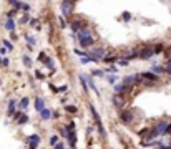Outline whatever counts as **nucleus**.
I'll list each match as a JSON object with an SVG mask.
<instances>
[{"label":"nucleus","mask_w":171,"mask_h":149,"mask_svg":"<svg viewBox=\"0 0 171 149\" xmlns=\"http://www.w3.org/2000/svg\"><path fill=\"white\" fill-rule=\"evenodd\" d=\"M91 75H93V76H103V71H101V70H93Z\"/></svg>","instance_id":"cd10ccee"},{"label":"nucleus","mask_w":171,"mask_h":149,"mask_svg":"<svg viewBox=\"0 0 171 149\" xmlns=\"http://www.w3.org/2000/svg\"><path fill=\"white\" fill-rule=\"evenodd\" d=\"M138 81V76H126L123 79V85H128V86H131V83H136Z\"/></svg>","instance_id":"f8f14e48"},{"label":"nucleus","mask_w":171,"mask_h":149,"mask_svg":"<svg viewBox=\"0 0 171 149\" xmlns=\"http://www.w3.org/2000/svg\"><path fill=\"white\" fill-rule=\"evenodd\" d=\"M67 111L68 113H76V108L75 106H67Z\"/></svg>","instance_id":"7c9ffc66"},{"label":"nucleus","mask_w":171,"mask_h":149,"mask_svg":"<svg viewBox=\"0 0 171 149\" xmlns=\"http://www.w3.org/2000/svg\"><path fill=\"white\" fill-rule=\"evenodd\" d=\"M105 61H106V63H113V61H115V60H116V58H115V56H113V55H106V56H105Z\"/></svg>","instance_id":"5701e85b"},{"label":"nucleus","mask_w":171,"mask_h":149,"mask_svg":"<svg viewBox=\"0 0 171 149\" xmlns=\"http://www.w3.org/2000/svg\"><path fill=\"white\" fill-rule=\"evenodd\" d=\"M50 144H53V146H55V144H58V136H55V134H53V136L50 138Z\"/></svg>","instance_id":"bb28decb"},{"label":"nucleus","mask_w":171,"mask_h":149,"mask_svg":"<svg viewBox=\"0 0 171 149\" xmlns=\"http://www.w3.org/2000/svg\"><path fill=\"white\" fill-rule=\"evenodd\" d=\"M115 81H116V76H115V75L108 76V83H115Z\"/></svg>","instance_id":"473e14b6"},{"label":"nucleus","mask_w":171,"mask_h":149,"mask_svg":"<svg viewBox=\"0 0 171 149\" xmlns=\"http://www.w3.org/2000/svg\"><path fill=\"white\" fill-rule=\"evenodd\" d=\"M103 48H96L91 55H90V58H91V61H96V60H103L101 56H103Z\"/></svg>","instance_id":"0eeeda50"},{"label":"nucleus","mask_w":171,"mask_h":149,"mask_svg":"<svg viewBox=\"0 0 171 149\" xmlns=\"http://www.w3.org/2000/svg\"><path fill=\"white\" fill-rule=\"evenodd\" d=\"M55 149H65V148H63V144L58 142V144H55Z\"/></svg>","instance_id":"e433bc0d"},{"label":"nucleus","mask_w":171,"mask_h":149,"mask_svg":"<svg viewBox=\"0 0 171 149\" xmlns=\"http://www.w3.org/2000/svg\"><path fill=\"white\" fill-rule=\"evenodd\" d=\"M153 55H154V48H151V47H144V48L140 51V58H141V60L151 58Z\"/></svg>","instance_id":"39448f33"},{"label":"nucleus","mask_w":171,"mask_h":149,"mask_svg":"<svg viewBox=\"0 0 171 149\" xmlns=\"http://www.w3.org/2000/svg\"><path fill=\"white\" fill-rule=\"evenodd\" d=\"M17 123H19V124H22V126H23V124H27V123H28V116H27V114H20Z\"/></svg>","instance_id":"2eb2a0df"},{"label":"nucleus","mask_w":171,"mask_h":149,"mask_svg":"<svg viewBox=\"0 0 171 149\" xmlns=\"http://www.w3.org/2000/svg\"><path fill=\"white\" fill-rule=\"evenodd\" d=\"M23 65H25V66H32V60H30V56H23Z\"/></svg>","instance_id":"b1692460"},{"label":"nucleus","mask_w":171,"mask_h":149,"mask_svg":"<svg viewBox=\"0 0 171 149\" xmlns=\"http://www.w3.org/2000/svg\"><path fill=\"white\" fill-rule=\"evenodd\" d=\"M72 12H73V2H67V0H63V3H62V13H63L65 17H70Z\"/></svg>","instance_id":"20e7f679"},{"label":"nucleus","mask_w":171,"mask_h":149,"mask_svg":"<svg viewBox=\"0 0 171 149\" xmlns=\"http://www.w3.org/2000/svg\"><path fill=\"white\" fill-rule=\"evenodd\" d=\"M143 78L150 79V81H158V76H156V75H153V73H148V71H144V73H143Z\"/></svg>","instance_id":"4468645a"},{"label":"nucleus","mask_w":171,"mask_h":149,"mask_svg":"<svg viewBox=\"0 0 171 149\" xmlns=\"http://www.w3.org/2000/svg\"><path fill=\"white\" fill-rule=\"evenodd\" d=\"M40 116H42L43 119H48L50 116H52V113H50V109H42V111H40Z\"/></svg>","instance_id":"6ab92c4d"},{"label":"nucleus","mask_w":171,"mask_h":149,"mask_svg":"<svg viewBox=\"0 0 171 149\" xmlns=\"http://www.w3.org/2000/svg\"><path fill=\"white\" fill-rule=\"evenodd\" d=\"M113 103L118 106V108H123V103H125V99L120 96V95H115L113 96Z\"/></svg>","instance_id":"9b49d317"},{"label":"nucleus","mask_w":171,"mask_h":149,"mask_svg":"<svg viewBox=\"0 0 171 149\" xmlns=\"http://www.w3.org/2000/svg\"><path fill=\"white\" fill-rule=\"evenodd\" d=\"M43 63H45L47 66H50V68H53V61H52V60L48 58V56H47V58H45V60H43Z\"/></svg>","instance_id":"a878e982"},{"label":"nucleus","mask_w":171,"mask_h":149,"mask_svg":"<svg viewBox=\"0 0 171 149\" xmlns=\"http://www.w3.org/2000/svg\"><path fill=\"white\" fill-rule=\"evenodd\" d=\"M5 28L9 30V32H13V30H15V22H13V18L5 20Z\"/></svg>","instance_id":"9d476101"},{"label":"nucleus","mask_w":171,"mask_h":149,"mask_svg":"<svg viewBox=\"0 0 171 149\" xmlns=\"http://www.w3.org/2000/svg\"><path fill=\"white\" fill-rule=\"evenodd\" d=\"M27 106H28V98H22V101H20V108L25 109Z\"/></svg>","instance_id":"412c9836"},{"label":"nucleus","mask_w":171,"mask_h":149,"mask_svg":"<svg viewBox=\"0 0 171 149\" xmlns=\"http://www.w3.org/2000/svg\"><path fill=\"white\" fill-rule=\"evenodd\" d=\"M78 40H80V45L82 47H90V45H93V38H91V35H90V30H80L78 32Z\"/></svg>","instance_id":"f257e3e1"},{"label":"nucleus","mask_w":171,"mask_h":149,"mask_svg":"<svg viewBox=\"0 0 171 149\" xmlns=\"http://www.w3.org/2000/svg\"><path fill=\"white\" fill-rule=\"evenodd\" d=\"M170 124H171V123L164 121V119H163V121H160V123L154 126L156 133H158V136H160V134H164V133H168V128H170Z\"/></svg>","instance_id":"7ed1b4c3"},{"label":"nucleus","mask_w":171,"mask_h":149,"mask_svg":"<svg viewBox=\"0 0 171 149\" xmlns=\"http://www.w3.org/2000/svg\"><path fill=\"white\" fill-rule=\"evenodd\" d=\"M68 141H70V144L75 148V142H76V136H75V133L73 131H70V134H68Z\"/></svg>","instance_id":"a211bd4d"},{"label":"nucleus","mask_w":171,"mask_h":149,"mask_svg":"<svg viewBox=\"0 0 171 149\" xmlns=\"http://www.w3.org/2000/svg\"><path fill=\"white\" fill-rule=\"evenodd\" d=\"M154 71H156V73H163V70L160 68V66H154Z\"/></svg>","instance_id":"4c0bfd02"},{"label":"nucleus","mask_w":171,"mask_h":149,"mask_svg":"<svg viewBox=\"0 0 171 149\" xmlns=\"http://www.w3.org/2000/svg\"><path fill=\"white\" fill-rule=\"evenodd\" d=\"M0 63H2V65H5V66H7V65H9V60H7V58H2V60H0Z\"/></svg>","instance_id":"f704fd0d"},{"label":"nucleus","mask_w":171,"mask_h":149,"mask_svg":"<svg viewBox=\"0 0 171 149\" xmlns=\"http://www.w3.org/2000/svg\"><path fill=\"white\" fill-rule=\"evenodd\" d=\"M80 83H82V86H83V89H85V91H88V88H90V86L86 85V78L83 76V75H80Z\"/></svg>","instance_id":"aec40b11"},{"label":"nucleus","mask_w":171,"mask_h":149,"mask_svg":"<svg viewBox=\"0 0 171 149\" xmlns=\"http://www.w3.org/2000/svg\"><path fill=\"white\" fill-rule=\"evenodd\" d=\"M3 45H5V48H7V50H13V45L10 43L9 40H3Z\"/></svg>","instance_id":"393cba45"},{"label":"nucleus","mask_w":171,"mask_h":149,"mask_svg":"<svg viewBox=\"0 0 171 149\" xmlns=\"http://www.w3.org/2000/svg\"><path fill=\"white\" fill-rule=\"evenodd\" d=\"M10 3H13V7L19 10V9H23V10H30V5H27V3H22V2H19V0H9Z\"/></svg>","instance_id":"1a4fd4ad"},{"label":"nucleus","mask_w":171,"mask_h":149,"mask_svg":"<svg viewBox=\"0 0 171 149\" xmlns=\"http://www.w3.org/2000/svg\"><path fill=\"white\" fill-rule=\"evenodd\" d=\"M67 2H75V0H67Z\"/></svg>","instance_id":"a19ab883"},{"label":"nucleus","mask_w":171,"mask_h":149,"mask_svg":"<svg viewBox=\"0 0 171 149\" xmlns=\"http://www.w3.org/2000/svg\"><path fill=\"white\" fill-rule=\"evenodd\" d=\"M120 65L125 66V65H128V60H120Z\"/></svg>","instance_id":"c9c22d12"},{"label":"nucleus","mask_w":171,"mask_h":149,"mask_svg":"<svg viewBox=\"0 0 171 149\" xmlns=\"http://www.w3.org/2000/svg\"><path fill=\"white\" fill-rule=\"evenodd\" d=\"M163 50V45H158V47H154V53H160Z\"/></svg>","instance_id":"72a5a7b5"},{"label":"nucleus","mask_w":171,"mask_h":149,"mask_svg":"<svg viewBox=\"0 0 171 149\" xmlns=\"http://www.w3.org/2000/svg\"><path fill=\"white\" fill-rule=\"evenodd\" d=\"M35 108H37V111H42L43 108V98H35Z\"/></svg>","instance_id":"ddd939ff"},{"label":"nucleus","mask_w":171,"mask_h":149,"mask_svg":"<svg viewBox=\"0 0 171 149\" xmlns=\"http://www.w3.org/2000/svg\"><path fill=\"white\" fill-rule=\"evenodd\" d=\"M120 118L123 119L125 123H131V121H133V113H131V111H123V113L120 114Z\"/></svg>","instance_id":"6e6552de"},{"label":"nucleus","mask_w":171,"mask_h":149,"mask_svg":"<svg viewBox=\"0 0 171 149\" xmlns=\"http://www.w3.org/2000/svg\"><path fill=\"white\" fill-rule=\"evenodd\" d=\"M27 22H28V17H27V15H25V17H23V18H22V23H27Z\"/></svg>","instance_id":"58836bf2"},{"label":"nucleus","mask_w":171,"mask_h":149,"mask_svg":"<svg viewBox=\"0 0 171 149\" xmlns=\"http://www.w3.org/2000/svg\"><path fill=\"white\" fill-rule=\"evenodd\" d=\"M121 18H123L125 22H130V20H131V13H130V12H123V15H121Z\"/></svg>","instance_id":"4be33fe9"},{"label":"nucleus","mask_w":171,"mask_h":149,"mask_svg":"<svg viewBox=\"0 0 171 149\" xmlns=\"http://www.w3.org/2000/svg\"><path fill=\"white\" fill-rule=\"evenodd\" d=\"M115 89H116V93H125V91L130 89V86H128V85H118Z\"/></svg>","instance_id":"f3484780"},{"label":"nucleus","mask_w":171,"mask_h":149,"mask_svg":"<svg viewBox=\"0 0 171 149\" xmlns=\"http://www.w3.org/2000/svg\"><path fill=\"white\" fill-rule=\"evenodd\" d=\"M38 142H40V136H38V134H32V136H28L30 149H35L38 146Z\"/></svg>","instance_id":"423d86ee"},{"label":"nucleus","mask_w":171,"mask_h":149,"mask_svg":"<svg viewBox=\"0 0 171 149\" xmlns=\"http://www.w3.org/2000/svg\"><path fill=\"white\" fill-rule=\"evenodd\" d=\"M67 129H68V131H73V129H75V123H68Z\"/></svg>","instance_id":"c756f323"},{"label":"nucleus","mask_w":171,"mask_h":149,"mask_svg":"<svg viewBox=\"0 0 171 149\" xmlns=\"http://www.w3.org/2000/svg\"><path fill=\"white\" fill-rule=\"evenodd\" d=\"M9 114H15V99L9 101Z\"/></svg>","instance_id":"dca6fc26"},{"label":"nucleus","mask_w":171,"mask_h":149,"mask_svg":"<svg viewBox=\"0 0 171 149\" xmlns=\"http://www.w3.org/2000/svg\"><path fill=\"white\" fill-rule=\"evenodd\" d=\"M27 43H28L27 47H28V48H32V47H33V43H35V40L32 38V37H27Z\"/></svg>","instance_id":"c85d7f7f"},{"label":"nucleus","mask_w":171,"mask_h":149,"mask_svg":"<svg viewBox=\"0 0 171 149\" xmlns=\"http://www.w3.org/2000/svg\"><path fill=\"white\" fill-rule=\"evenodd\" d=\"M166 71H168V73L171 75V58L168 60V65H166Z\"/></svg>","instance_id":"2f4dec72"},{"label":"nucleus","mask_w":171,"mask_h":149,"mask_svg":"<svg viewBox=\"0 0 171 149\" xmlns=\"http://www.w3.org/2000/svg\"><path fill=\"white\" fill-rule=\"evenodd\" d=\"M90 111H91V114H93V119L96 121V128H98V131H100L101 138H106V133H105V129H103L101 119H100V116H98V113H96V109H95V106H93V104H90Z\"/></svg>","instance_id":"f03ea898"},{"label":"nucleus","mask_w":171,"mask_h":149,"mask_svg":"<svg viewBox=\"0 0 171 149\" xmlns=\"http://www.w3.org/2000/svg\"><path fill=\"white\" fill-rule=\"evenodd\" d=\"M158 149H171V146H160Z\"/></svg>","instance_id":"ea45409f"}]
</instances>
